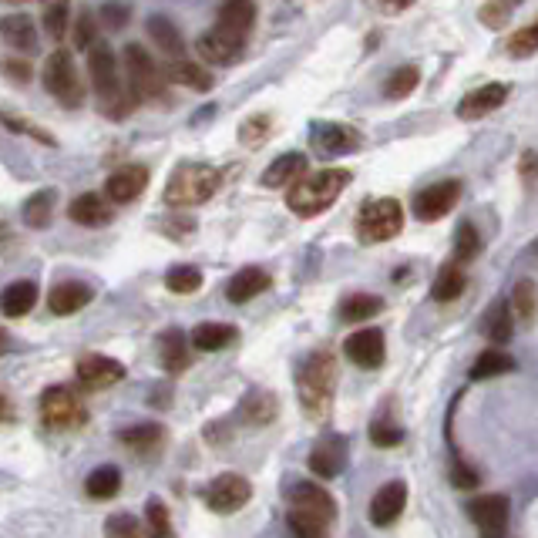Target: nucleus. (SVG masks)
<instances>
[{"label": "nucleus", "mask_w": 538, "mask_h": 538, "mask_svg": "<svg viewBox=\"0 0 538 538\" xmlns=\"http://www.w3.org/2000/svg\"><path fill=\"white\" fill-rule=\"evenodd\" d=\"M88 74H91V85H95L98 105L108 118L132 115L138 98H135V91L128 88L122 68H118L115 51H111L105 41H95L88 48Z\"/></svg>", "instance_id": "1"}, {"label": "nucleus", "mask_w": 538, "mask_h": 538, "mask_svg": "<svg viewBox=\"0 0 538 538\" xmlns=\"http://www.w3.org/2000/svg\"><path fill=\"white\" fill-rule=\"evenodd\" d=\"M296 394H300V407L306 417L320 421L330 414L333 394H337V357L330 350H313L303 360L300 374H296Z\"/></svg>", "instance_id": "2"}, {"label": "nucleus", "mask_w": 538, "mask_h": 538, "mask_svg": "<svg viewBox=\"0 0 538 538\" xmlns=\"http://www.w3.org/2000/svg\"><path fill=\"white\" fill-rule=\"evenodd\" d=\"M350 175L347 169H323L317 175H300L290 192H286V206H290L300 219H313L320 212H327L333 202L343 196V189L350 185Z\"/></svg>", "instance_id": "3"}, {"label": "nucleus", "mask_w": 538, "mask_h": 538, "mask_svg": "<svg viewBox=\"0 0 538 538\" xmlns=\"http://www.w3.org/2000/svg\"><path fill=\"white\" fill-rule=\"evenodd\" d=\"M222 172L216 165L206 162H182L179 169L169 175V185H165V206L172 209H192L209 202L219 192Z\"/></svg>", "instance_id": "4"}, {"label": "nucleus", "mask_w": 538, "mask_h": 538, "mask_svg": "<svg viewBox=\"0 0 538 538\" xmlns=\"http://www.w3.org/2000/svg\"><path fill=\"white\" fill-rule=\"evenodd\" d=\"M122 64H125V81L128 88L135 91L138 101H148V105H169V81H165V71H159V64L148 54L142 44H128L122 51Z\"/></svg>", "instance_id": "5"}, {"label": "nucleus", "mask_w": 538, "mask_h": 538, "mask_svg": "<svg viewBox=\"0 0 538 538\" xmlns=\"http://www.w3.org/2000/svg\"><path fill=\"white\" fill-rule=\"evenodd\" d=\"M404 229V206L397 199H370L357 216V236L364 246L387 243Z\"/></svg>", "instance_id": "6"}, {"label": "nucleus", "mask_w": 538, "mask_h": 538, "mask_svg": "<svg viewBox=\"0 0 538 538\" xmlns=\"http://www.w3.org/2000/svg\"><path fill=\"white\" fill-rule=\"evenodd\" d=\"M41 421L51 431H78L88 424V407L71 387H48L41 394Z\"/></svg>", "instance_id": "7"}, {"label": "nucleus", "mask_w": 538, "mask_h": 538, "mask_svg": "<svg viewBox=\"0 0 538 538\" xmlns=\"http://www.w3.org/2000/svg\"><path fill=\"white\" fill-rule=\"evenodd\" d=\"M41 81L64 108H78L81 101H85V85H81V74H78V68H74L71 51H64V48L54 51L51 58L44 61Z\"/></svg>", "instance_id": "8"}, {"label": "nucleus", "mask_w": 538, "mask_h": 538, "mask_svg": "<svg viewBox=\"0 0 538 538\" xmlns=\"http://www.w3.org/2000/svg\"><path fill=\"white\" fill-rule=\"evenodd\" d=\"M468 515L481 538H505L512 522V502L508 495H478L468 502Z\"/></svg>", "instance_id": "9"}, {"label": "nucleus", "mask_w": 538, "mask_h": 538, "mask_svg": "<svg viewBox=\"0 0 538 538\" xmlns=\"http://www.w3.org/2000/svg\"><path fill=\"white\" fill-rule=\"evenodd\" d=\"M202 498H206V505L216 515H233V512H239V508L249 505V498H253V485H249L243 475H236V471H226V475L209 481V488Z\"/></svg>", "instance_id": "10"}, {"label": "nucleus", "mask_w": 538, "mask_h": 538, "mask_svg": "<svg viewBox=\"0 0 538 538\" xmlns=\"http://www.w3.org/2000/svg\"><path fill=\"white\" fill-rule=\"evenodd\" d=\"M310 145L313 152L323 155V159H337V155L357 152L364 145V135L350 125H337V122H317L310 128Z\"/></svg>", "instance_id": "11"}, {"label": "nucleus", "mask_w": 538, "mask_h": 538, "mask_svg": "<svg viewBox=\"0 0 538 538\" xmlns=\"http://www.w3.org/2000/svg\"><path fill=\"white\" fill-rule=\"evenodd\" d=\"M458 199H461V179L434 182L414 196V216L421 222H438V219L448 216L454 206H458Z\"/></svg>", "instance_id": "12"}, {"label": "nucleus", "mask_w": 538, "mask_h": 538, "mask_svg": "<svg viewBox=\"0 0 538 538\" xmlns=\"http://www.w3.org/2000/svg\"><path fill=\"white\" fill-rule=\"evenodd\" d=\"M343 354H347L350 364H357L360 370H377L380 364H384V357H387L384 330L364 327V330L350 333V337L343 340Z\"/></svg>", "instance_id": "13"}, {"label": "nucleus", "mask_w": 538, "mask_h": 538, "mask_svg": "<svg viewBox=\"0 0 538 538\" xmlns=\"http://www.w3.org/2000/svg\"><path fill=\"white\" fill-rule=\"evenodd\" d=\"M78 380L85 391H108L118 380H125V364L105 354H85L78 360Z\"/></svg>", "instance_id": "14"}, {"label": "nucleus", "mask_w": 538, "mask_h": 538, "mask_svg": "<svg viewBox=\"0 0 538 538\" xmlns=\"http://www.w3.org/2000/svg\"><path fill=\"white\" fill-rule=\"evenodd\" d=\"M343 468H347V438H343V434H327V438H320L313 444V451H310L313 475L330 481V478H337Z\"/></svg>", "instance_id": "15"}, {"label": "nucleus", "mask_w": 538, "mask_h": 538, "mask_svg": "<svg viewBox=\"0 0 538 538\" xmlns=\"http://www.w3.org/2000/svg\"><path fill=\"white\" fill-rule=\"evenodd\" d=\"M505 101H508V85H502V81H488V85L468 91V95L461 98L458 118L461 122H478V118H485L491 111L502 108Z\"/></svg>", "instance_id": "16"}, {"label": "nucleus", "mask_w": 538, "mask_h": 538, "mask_svg": "<svg viewBox=\"0 0 538 538\" xmlns=\"http://www.w3.org/2000/svg\"><path fill=\"white\" fill-rule=\"evenodd\" d=\"M290 495V508H300V512H310L323 518V522H337V502L327 488L313 485V481H296V485L286 491Z\"/></svg>", "instance_id": "17"}, {"label": "nucleus", "mask_w": 538, "mask_h": 538, "mask_svg": "<svg viewBox=\"0 0 538 538\" xmlns=\"http://www.w3.org/2000/svg\"><path fill=\"white\" fill-rule=\"evenodd\" d=\"M243 48H246V37H236L222 27H212L196 41V51L206 58L209 64H236L243 58Z\"/></svg>", "instance_id": "18"}, {"label": "nucleus", "mask_w": 538, "mask_h": 538, "mask_svg": "<svg viewBox=\"0 0 538 538\" xmlns=\"http://www.w3.org/2000/svg\"><path fill=\"white\" fill-rule=\"evenodd\" d=\"M145 185H148V169H145V165H122L118 172L108 175L105 199L115 202V206H125V202L142 196Z\"/></svg>", "instance_id": "19"}, {"label": "nucleus", "mask_w": 538, "mask_h": 538, "mask_svg": "<svg viewBox=\"0 0 538 538\" xmlns=\"http://www.w3.org/2000/svg\"><path fill=\"white\" fill-rule=\"evenodd\" d=\"M404 508H407V485L404 481H387V485L370 498V522L377 528H387L404 515Z\"/></svg>", "instance_id": "20"}, {"label": "nucleus", "mask_w": 538, "mask_h": 538, "mask_svg": "<svg viewBox=\"0 0 538 538\" xmlns=\"http://www.w3.org/2000/svg\"><path fill=\"white\" fill-rule=\"evenodd\" d=\"M91 300H95V290H91L88 283L68 280V283H58L48 293V310L54 313V317H71V313L85 310Z\"/></svg>", "instance_id": "21"}, {"label": "nucleus", "mask_w": 538, "mask_h": 538, "mask_svg": "<svg viewBox=\"0 0 538 538\" xmlns=\"http://www.w3.org/2000/svg\"><path fill=\"white\" fill-rule=\"evenodd\" d=\"M269 286H273V276H269L266 269L246 266L226 283V300L229 303H249V300H256L259 293H266Z\"/></svg>", "instance_id": "22"}, {"label": "nucleus", "mask_w": 538, "mask_h": 538, "mask_svg": "<svg viewBox=\"0 0 538 538\" xmlns=\"http://www.w3.org/2000/svg\"><path fill=\"white\" fill-rule=\"evenodd\" d=\"M118 441H122L128 451L142 454V458H152V454H159L165 448V428L162 424H152V421L132 424V428L118 431Z\"/></svg>", "instance_id": "23"}, {"label": "nucleus", "mask_w": 538, "mask_h": 538, "mask_svg": "<svg viewBox=\"0 0 538 538\" xmlns=\"http://www.w3.org/2000/svg\"><path fill=\"white\" fill-rule=\"evenodd\" d=\"M159 360H162V370L165 374H185L192 364V357H189V340H185V333L182 330H162V337H159Z\"/></svg>", "instance_id": "24"}, {"label": "nucleus", "mask_w": 538, "mask_h": 538, "mask_svg": "<svg viewBox=\"0 0 538 538\" xmlns=\"http://www.w3.org/2000/svg\"><path fill=\"white\" fill-rule=\"evenodd\" d=\"M68 216H71V222H78V226L98 229V226H108L111 216H115V209H111L108 199H101L98 192H85V196H78L68 206Z\"/></svg>", "instance_id": "25"}, {"label": "nucleus", "mask_w": 538, "mask_h": 538, "mask_svg": "<svg viewBox=\"0 0 538 538\" xmlns=\"http://www.w3.org/2000/svg\"><path fill=\"white\" fill-rule=\"evenodd\" d=\"M256 24V4L253 0H222L219 4V14H216V27L222 31L236 34V37H246L253 31Z\"/></svg>", "instance_id": "26"}, {"label": "nucleus", "mask_w": 538, "mask_h": 538, "mask_svg": "<svg viewBox=\"0 0 538 538\" xmlns=\"http://www.w3.org/2000/svg\"><path fill=\"white\" fill-rule=\"evenodd\" d=\"M145 31H148V37L155 41V48H159L162 54H169V58L175 61V58H182L185 54V41H182V31L175 27L169 17L165 14H152L145 21Z\"/></svg>", "instance_id": "27"}, {"label": "nucleus", "mask_w": 538, "mask_h": 538, "mask_svg": "<svg viewBox=\"0 0 538 538\" xmlns=\"http://www.w3.org/2000/svg\"><path fill=\"white\" fill-rule=\"evenodd\" d=\"M37 303V283L34 280H17L0 293V313L11 320H21L34 310Z\"/></svg>", "instance_id": "28"}, {"label": "nucleus", "mask_w": 538, "mask_h": 538, "mask_svg": "<svg viewBox=\"0 0 538 538\" xmlns=\"http://www.w3.org/2000/svg\"><path fill=\"white\" fill-rule=\"evenodd\" d=\"M239 340V330L233 323H199L196 330H192L189 343L202 354H216V350H226L229 343Z\"/></svg>", "instance_id": "29"}, {"label": "nucleus", "mask_w": 538, "mask_h": 538, "mask_svg": "<svg viewBox=\"0 0 538 538\" xmlns=\"http://www.w3.org/2000/svg\"><path fill=\"white\" fill-rule=\"evenodd\" d=\"M239 414H243V421L253 424V428H266V424H273L276 414H280V401L269 391H249L243 397V404H239Z\"/></svg>", "instance_id": "30"}, {"label": "nucleus", "mask_w": 538, "mask_h": 538, "mask_svg": "<svg viewBox=\"0 0 538 538\" xmlns=\"http://www.w3.org/2000/svg\"><path fill=\"white\" fill-rule=\"evenodd\" d=\"M306 165H310V162H306L303 152H286L263 172V185H266V189H283V185H293L300 175H306Z\"/></svg>", "instance_id": "31"}, {"label": "nucleus", "mask_w": 538, "mask_h": 538, "mask_svg": "<svg viewBox=\"0 0 538 538\" xmlns=\"http://www.w3.org/2000/svg\"><path fill=\"white\" fill-rule=\"evenodd\" d=\"M0 37H4L11 48L31 54L37 51V31H34V21L27 14H7L0 17Z\"/></svg>", "instance_id": "32"}, {"label": "nucleus", "mask_w": 538, "mask_h": 538, "mask_svg": "<svg viewBox=\"0 0 538 538\" xmlns=\"http://www.w3.org/2000/svg\"><path fill=\"white\" fill-rule=\"evenodd\" d=\"M508 310H512L515 323L532 327L538 317V286L532 280H518L512 286V296H508Z\"/></svg>", "instance_id": "33"}, {"label": "nucleus", "mask_w": 538, "mask_h": 538, "mask_svg": "<svg viewBox=\"0 0 538 538\" xmlns=\"http://www.w3.org/2000/svg\"><path fill=\"white\" fill-rule=\"evenodd\" d=\"M165 81L182 85V88H192V91H212V85H216L206 68H199V64H192L185 58H175L169 68H165Z\"/></svg>", "instance_id": "34"}, {"label": "nucleus", "mask_w": 538, "mask_h": 538, "mask_svg": "<svg viewBox=\"0 0 538 538\" xmlns=\"http://www.w3.org/2000/svg\"><path fill=\"white\" fill-rule=\"evenodd\" d=\"M481 330H485V337H488L491 343H498V347L512 340L515 317H512V310H508V300L491 303V310L485 313V320H481Z\"/></svg>", "instance_id": "35"}, {"label": "nucleus", "mask_w": 538, "mask_h": 538, "mask_svg": "<svg viewBox=\"0 0 538 538\" xmlns=\"http://www.w3.org/2000/svg\"><path fill=\"white\" fill-rule=\"evenodd\" d=\"M384 310V300L374 293H350L347 300L337 306V317L343 323H364L370 317H377V313Z\"/></svg>", "instance_id": "36"}, {"label": "nucleus", "mask_w": 538, "mask_h": 538, "mask_svg": "<svg viewBox=\"0 0 538 538\" xmlns=\"http://www.w3.org/2000/svg\"><path fill=\"white\" fill-rule=\"evenodd\" d=\"M465 286H468L465 269H461V266L451 259V263L441 266L438 280H434V286H431V296H434L438 303H451V300H458V296L465 293Z\"/></svg>", "instance_id": "37"}, {"label": "nucleus", "mask_w": 538, "mask_h": 538, "mask_svg": "<svg viewBox=\"0 0 538 538\" xmlns=\"http://www.w3.org/2000/svg\"><path fill=\"white\" fill-rule=\"evenodd\" d=\"M85 491H88V498H95V502H108V498H115L118 491H122V471L115 465L95 468L85 481Z\"/></svg>", "instance_id": "38"}, {"label": "nucleus", "mask_w": 538, "mask_h": 538, "mask_svg": "<svg viewBox=\"0 0 538 538\" xmlns=\"http://www.w3.org/2000/svg\"><path fill=\"white\" fill-rule=\"evenodd\" d=\"M512 370H515V357H508L502 347H491L471 364V380H495L502 374H512Z\"/></svg>", "instance_id": "39"}, {"label": "nucleus", "mask_w": 538, "mask_h": 538, "mask_svg": "<svg viewBox=\"0 0 538 538\" xmlns=\"http://www.w3.org/2000/svg\"><path fill=\"white\" fill-rule=\"evenodd\" d=\"M54 199H58V192L54 189H41V192H34L31 199L24 202V209H21V216L24 222L31 229H44V226H51V216H54Z\"/></svg>", "instance_id": "40"}, {"label": "nucleus", "mask_w": 538, "mask_h": 538, "mask_svg": "<svg viewBox=\"0 0 538 538\" xmlns=\"http://www.w3.org/2000/svg\"><path fill=\"white\" fill-rule=\"evenodd\" d=\"M522 4L525 0H485V4L478 7V21L485 24L488 31H502Z\"/></svg>", "instance_id": "41"}, {"label": "nucleus", "mask_w": 538, "mask_h": 538, "mask_svg": "<svg viewBox=\"0 0 538 538\" xmlns=\"http://www.w3.org/2000/svg\"><path fill=\"white\" fill-rule=\"evenodd\" d=\"M421 85V71L414 68V64H404V68H397L387 74V81H384V98H391V101H401L407 95H414V88Z\"/></svg>", "instance_id": "42"}, {"label": "nucleus", "mask_w": 538, "mask_h": 538, "mask_svg": "<svg viewBox=\"0 0 538 538\" xmlns=\"http://www.w3.org/2000/svg\"><path fill=\"white\" fill-rule=\"evenodd\" d=\"M0 125H4L7 132H14V135L34 138V142H41V145H58V142H54V135H48L41 125H34L31 118L17 115V111H11V108H0Z\"/></svg>", "instance_id": "43"}, {"label": "nucleus", "mask_w": 538, "mask_h": 538, "mask_svg": "<svg viewBox=\"0 0 538 538\" xmlns=\"http://www.w3.org/2000/svg\"><path fill=\"white\" fill-rule=\"evenodd\" d=\"M286 525H290L293 538H327L330 535V522H323V518L310 515V512H300V508H290Z\"/></svg>", "instance_id": "44"}, {"label": "nucleus", "mask_w": 538, "mask_h": 538, "mask_svg": "<svg viewBox=\"0 0 538 538\" xmlns=\"http://www.w3.org/2000/svg\"><path fill=\"white\" fill-rule=\"evenodd\" d=\"M165 290L175 296H192L202 290V273L196 266H172L165 273Z\"/></svg>", "instance_id": "45"}, {"label": "nucleus", "mask_w": 538, "mask_h": 538, "mask_svg": "<svg viewBox=\"0 0 538 538\" xmlns=\"http://www.w3.org/2000/svg\"><path fill=\"white\" fill-rule=\"evenodd\" d=\"M481 253V236H478V229H475V222H461L458 226V233H454V263L458 266H465L471 263Z\"/></svg>", "instance_id": "46"}, {"label": "nucleus", "mask_w": 538, "mask_h": 538, "mask_svg": "<svg viewBox=\"0 0 538 538\" xmlns=\"http://www.w3.org/2000/svg\"><path fill=\"white\" fill-rule=\"evenodd\" d=\"M145 528H148V538H175L169 508H165L162 498H148L145 502Z\"/></svg>", "instance_id": "47"}, {"label": "nucleus", "mask_w": 538, "mask_h": 538, "mask_svg": "<svg viewBox=\"0 0 538 538\" xmlns=\"http://www.w3.org/2000/svg\"><path fill=\"white\" fill-rule=\"evenodd\" d=\"M508 54L518 61L532 58V54H538V21L518 27V31L508 37Z\"/></svg>", "instance_id": "48"}, {"label": "nucleus", "mask_w": 538, "mask_h": 538, "mask_svg": "<svg viewBox=\"0 0 538 538\" xmlns=\"http://www.w3.org/2000/svg\"><path fill=\"white\" fill-rule=\"evenodd\" d=\"M370 441H374L377 448H397V444L404 441V428L387 421V417H377V421L370 424Z\"/></svg>", "instance_id": "49"}, {"label": "nucleus", "mask_w": 538, "mask_h": 538, "mask_svg": "<svg viewBox=\"0 0 538 538\" xmlns=\"http://www.w3.org/2000/svg\"><path fill=\"white\" fill-rule=\"evenodd\" d=\"M105 535L108 538H142V522L128 512H118L105 522Z\"/></svg>", "instance_id": "50"}, {"label": "nucleus", "mask_w": 538, "mask_h": 538, "mask_svg": "<svg viewBox=\"0 0 538 538\" xmlns=\"http://www.w3.org/2000/svg\"><path fill=\"white\" fill-rule=\"evenodd\" d=\"M68 21H71V14H68V4H51V7H44V31H48L54 41H61L64 31H68Z\"/></svg>", "instance_id": "51"}, {"label": "nucleus", "mask_w": 538, "mask_h": 538, "mask_svg": "<svg viewBox=\"0 0 538 538\" xmlns=\"http://www.w3.org/2000/svg\"><path fill=\"white\" fill-rule=\"evenodd\" d=\"M95 37H98V21H95V14H91V11L78 14V21H74V48H78V51H88L91 44H95Z\"/></svg>", "instance_id": "52"}, {"label": "nucleus", "mask_w": 538, "mask_h": 538, "mask_svg": "<svg viewBox=\"0 0 538 538\" xmlns=\"http://www.w3.org/2000/svg\"><path fill=\"white\" fill-rule=\"evenodd\" d=\"M269 125H273V118L269 115H253L249 122L243 125V132H239V138H243L246 145H259L269 138Z\"/></svg>", "instance_id": "53"}, {"label": "nucleus", "mask_w": 538, "mask_h": 538, "mask_svg": "<svg viewBox=\"0 0 538 538\" xmlns=\"http://www.w3.org/2000/svg\"><path fill=\"white\" fill-rule=\"evenodd\" d=\"M98 17H101V24H105L108 31H122V27L128 24V17H132V7H128V4H105Z\"/></svg>", "instance_id": "54"}, {"label": "nucleus", "mask_w": 538, "mask_h": 538, "mask_svg": "<svg viewBox=\"0 0 538 538\" xmlns=\"http://www.w3.org/2000/svg\"><path fill=\"white\" fill-rule=\"evenodd\" d=\"M518 175H522L525 189H535V185H538V152L525 148L522 159H518Z\"/></svg>", "instance_id": "55"}, {"label": "nucleus", "mask_w": 538, "mask_h": 538, "mask_svg": "<svg viewBox=\"0 0 538 538\" xmlns=\"http://www.w3.org/2000/svg\"><path fill=\"white\" fill-rule=\"evenodd\" d=\"M451 485L461 488V491H471V488L481 485V478L465 465V461H454V465H451Z\"/></svg>", "instance_id": "56"}, {"label": "nucleus", "mask_w": 538, "mask_h": 538, "mask_svg": "<svg viewBox=\"0 0 538 538\" xmlns=\"http://www.w3.org/2000/svg\"><path fill=\"white\" fill-rule=\"evenodd\" d=\"M0 71H4L14 85H27V81H31V64L21 58H4L0 61Z\"/></svg>", "instance_id": "57"}, {"label": "nucleus", "mask_w": 538, "mask_h": 538, "mask_svg": "<svg viewBox=\"0 0 538 538\" xmlns=\"http://www.w3.org/2000/svg\"><path fill=\"white\" fill-rule=\"evenodd\" d=\"M14 417H17L14 401H11V397H7L4 391H0V424H14Z\"/></svg>", "instance_id": "58"}, {"label": "nucleus", "mask_w": 538, "mask_h": 538, "mask_svg": "<svg viewBox=\"0 0 538 538\" xmlns=\"http://www.w3.org/2000/svg\"><path fill=\"white\" fill-rule=\"evenodd\" d=\"M417 0H380V7H384L387 14H401V11H407V7H414Z\"/></svg>", "instance_id": "59"}, {"label": "nucleus", "mask_w": 538, "mask_h": 538, "mask_svg": "<svg viewBox=\"0 0 538 538\" xmlns=\"http://www.w3.org/2000/svg\"><path fill=\"white\" fill-rule=\"evenodd\" d=\"M7 350H11V337H7V333H4V330H0V357H4V354H7Z\"/></svg>", "instance_id": "60"}, {"label": "nucleus", "mask_w": 538, "mask_h": 538, "mask_svg": "<svg viewBox=\"0 0 538 538\" xmlns=\"http://www.w3.org/2000/svg\"><path fill=\"white\" fill-rule=\"evenodd\" d=\"M532 253L538 256V239H535V243H532Z\"/></svg>", "instance_id": "61"}]
</instances>
